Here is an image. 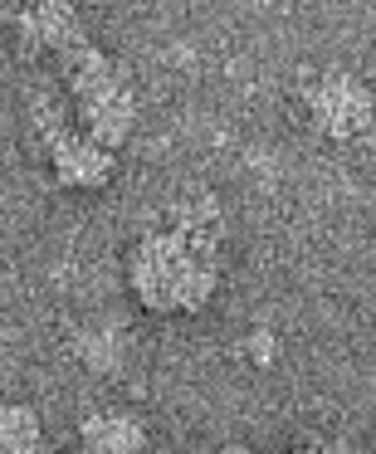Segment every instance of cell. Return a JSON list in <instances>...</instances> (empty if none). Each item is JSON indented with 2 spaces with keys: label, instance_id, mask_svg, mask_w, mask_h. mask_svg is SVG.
Here are the masks:
<instances>
[{
  "label": "cell",
  "instance_id": "obj_1",
  "mask_svg": "<svg viewBox=\"0 0 376 454\" xmlns=\"http://www.w3.org/2000/svg\"><path fill=\"white\" fill-rule=\"evenodd\" d=\"M225 274V225L215 196H186L128 249V288L157 317H196Z\"/></svg>",
  "mask_w": 376,
  "mask_h": 454
},
{
  "label": "cell",
  "instance_id": "obj_2",
  "mask_svg": "<svg viewBox=\"0 0 376 454\" xmlns=\"http://www.w3.org/2000/svg\"><path fill=\"white\" fill-rule=\"evenodd\" d=\"M54 64H59V79H64V93H69V113L79 122V132L89 142H98L103 152H118L132 137V122H137V93H132L128 69L93 40L64 50Z\"/></svg>",
  "mask_w": 376,
  "mask_h": 454
},
{
  "label": "cell",
  "instance_id": "obj_3",
  "mask_svg": "<svg viewBox=\"0 0 376 454\" xmlns=\"http://www.w3.org/2000/svg\"><path fill=\"white\" fill-rule=\"evenodd\" d=\"M30 122H35V137H40L44 157H50V171L64 191H103L118 171L113 152H103L98 142H89L74 122L69 103L54 98V93H40L30 103Z\"/></svg>",
  "mask_w": 376,
  "mask_h": 454
},
{
  "label": "cell",
  "instance_id": "obj_4",
  "mask_svg": "<svg viewBox=\"0 0 376 454\" xmlns=\"http://www.w3.org/2000/svg\"><path fill=\"white\" fill-rule=\"evenodd\" d=\"M303 108L327 142H352L376 128V93L352 69H323L303 83Z\"/></svg>",
  "mask_w": 376,
  "mask_h": 454
},
{
  "label": "cell",
  "instance_id": "obj_5",
  "mask_svg": "<svg viewBox=\"0 0 376 454\" xmlns=\"http://www.w3.org/2000/svg\"><path fill=\"white\" fill-rule=\"evenodd\" d=\"M15 40H20L25 54H50V59H59L64 50L89 40V30H83L74 5H64V0H40V5L15 11Z\"/></svg>",
  "mask_w": 376,
  "mask_h": 454
},
{
  "label": "cell",
  "instance_id": "obj_6",
  "mask_svg": "<svg viewBox=\"0 0 376 454\" xmlns=\"http://www.w3.org/2000/svg\"><path fill=\"white\" fill-rule=\"evenodd\" d=\"M79 450L83 454H142L147 430L128 411H93L79 420Z\"/></svg>",
  "mask_w": 376,
  "mask_h": 454
},
{
  "label": "cell",
  "instance_id": "obj_7",
  "mask_svg": "<svg viewBox=\"0 0 376 454\" xmlns=\"http://www.w3.org/2000/svg\"><path fill=\"white\" fill-rule=\"evenodd\" d=\"M0 454H44V420L35 405H0Z\"/></svg>",
  "mask_w": 376,
  "mask_h": 454
},
{
  "label": "cell",
  "instance_id": "obj_8",
  "mask_svg": "<svg viewBox=\"0 0 376 454\" xmlns=\"http://www.w3.org/2000/svg\"><path fill=\"white\" fill-rule=\"evenodd\" d=\"M74 352H79V362L98 376L122 372V362H128V342H122L118 327H89V333L74 342Z\"/></svg>",
  "mask_w": 376,
  "mask_h": 454
},
{
  "label": "cell",
  "instance_id": "obj_9",
  "mask_svg": "<svg viewBox=\"0 0 376 454\" xmlns=\"http://www.w3.org/2000/svg\"><path fill=\"white\" fill-rule=\"evenodd\" d=\"M278 347H284V342H278L274 327H255V333L245 337V356H249L255 366H274V362H278Z\"/></svg>",
  "mask_w": 376,
  "mask_h": 454
},
{
  "label": "cell",
  "instance_id": "obj_10",
  "mask_svg": "<svg viewBox=\"0 0 376 454\" xmlns=\"http://www.w3.org/2000/svg\"><path fill=\"white\" fill-rule=\"evenodd\" d=\"M288 454H337V444H327V440H313V444H298V450H288Z\"/></svg>",
  "mask_w": 376,
  "mask_h": 454
},
{
  "label": "cell",
  "instance_id": "obj_11",
  "mask_svg": "<svg viewBox=\"0 0 376 454\" xmlns=\"http://www.w3.org/2000/svg\"><path fill=\"white\" fill-rule=\"evenodd\" d=\"M74 454H83V450H74Z\"/></svg>",
  "mask_w": 376,
  "mask_h": 454
}]
</instances>
